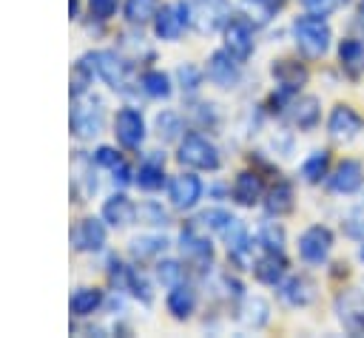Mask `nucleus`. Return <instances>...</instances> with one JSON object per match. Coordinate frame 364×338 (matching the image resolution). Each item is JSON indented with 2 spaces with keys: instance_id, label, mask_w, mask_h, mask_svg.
<instances>
[{
  "instance_id": "obj_1",
  "label": "nucleus",
  "mask_w": 364,
  "mask_h": 338,
  "mask_svg": "<svg viewBox=\"0 0 364 338\" xmlns=\"http://www.w3.org/2000/svg\"><path fill=\"white\" fill-rule=\"evenodd\" d=\"M293 37H296V45H299V51L304 57L318 60V57L327 54L330 40H333V31L324 23V17L307 14V17H296L293 20Z\"/></svg>"
},
{
  "instance_id": "obj_2",
  "label": "nucleus",
  "mask_w": 364,
  "mask_h": 338,
  "mask_svg": "<svg viewBox=\"0 0 364 338\" xmlns=\"http://www.w3.org/2000/svg\"><path fill=\"white\" fill-rule=\"evenodd\" d=\"M179 162L196 170H216L219 168V151L210 139H205L202 133H185L179 142Z\"/></svg>"
},
{
  "instance_id": "obj_3",
  "label": "nucleus",
  "mask_w": 364,
  "mask_h": 338,
  "mask_svg": "<svg viewBox=\"0 0 364 338\" xmlns=\"http://www.w3.org/2000/svg\"><path fill=\"white\" fill-rule=\"evenodd\" d=\"M333 247V233L324 224H313L299 236V256L307 264H321Z\"/></svg>"
},
{
  "instance_id": "obj_4",
  "label": "nucleus",
  "mask_w": 364,
  "mask_h": 338,
  "mask_svg": "<svg viewBox=\"0 0 364 338\" xmlns=\"http://www.w3.org/2000/svg\"><path fill=\"white\" fill-rule=\"evenodd\" d=\"M191 9L185 3H173V6H162L154 14V34L159 40H176L182 34V28L191 23Z\"/></svg>"
},
{
  "instance_id": "obj_5",
  "label": "nucleus",
  "mask_w": 364,
  "mask_h": 338,
  "mask_svg": "<svg viewBox=\"0 0 364 338\" xmlns=\"http://www.w3.org/2000/svg\"><path fill=\"white\" fill-rule=\"evenodd\" d=\"M336 315L347 332L361 335L364 332V293H358V290L341 293L336 298Z\"/></svg>"
},
{
  "instance_id": "obj_6",
  "label": "nucleus",
  "mask_w": 364,
  "mask_h": 338,
  "mask_svg": "<svg viewBox=\"0 0 364 338\" xmlns=\"http://www.w3.org/2000/svg\"><path fill=\"white\" fill-rule=\"evenodd\" d=\"M91 71L97 77H102L111 88H122L125 85V62L117 57V51H94V54H85L82 57Z\"/></svg>"
},
{
  "instance_id": "obj_7",
  "label": "nucleus",
  "mask_w": 364,
  "mask_h": 338,
  "mask_svg": "<svg viewBox=\"0 0 364 338\" xmlns=\"http://www.w3.org/2000/svg\"><path fill=\"white\" fill-rule=\"evenodd\" d=\"M114 133H117V142L122 148H139L142 139H145V122H142V114L134 111V108H122L114 119Z\"/></svg>"
},
{
  "instance_id": "obj_8",
  "label": "nucleus",
  "mask_w": 364,
  "mask_h": 338,
  "mask_svg": "<svg viewBox=\"0 0 364 338\" xmlns=\"http://www.w3.org/2000/svg\"><path fill=\"white\" fill-rule=\"evenodd\" d=\"M208 80L219 88H233L239 82V60L228 48L213 51L208 60Z\"/></svg>"
},
{
  "instance_id": "obj_9",
  "label": "nucleus",
  "mask_w": 364,
  "mask_h": 338,
  "mask_svg": "<svg viewBox=\"0 0 364 338\" xmlns=\"http://www.w3.org/2000/svg\"><path fill=\"white\" fill-rule=\"evenodd\" d=\"M168 196H171V205H173V207L191 210V207L199 202V196H202V182H199V176H193V173H179V176H173L171 185H168Z\"/></svg>"
},
{
  "instance_id": "obj_10",
  "label": "nucleus",
  "mask_w": 364,
  "mask_h": 338,
  "mask_svg": "<svg viewBox=\"0 0 364 338\" xmlns=\"http://www.w3.org/2000/svg\"><path fill=\"white\" fill-rule=\"evenodd\" d=\"M225 48L239 62H245L253 54V28H250L247 20H230L225 26Z\"/></svg>"
},
{
  "instance_id": "obj_11",
  "label": "nucleus",
  "mask_w": 364,
  "mask_h": 338,
  "mask_svg": "<svg viewBox=\"0 0 364 338\" xmlns=\"http://www.w3.org/2000/svg\"><path fill=\"white\" fill-rule=\"evenodd\" d=\"M179 247H182L185 261H191V264L199 267V270L208 267L210 258H213V247H210V241H208L205 236H199L196 227H185V230H182V236H179Z\"/></svg>"
},
{
  "instance_id": "obj_12",
  "label": "nucleus",
  "mask_w": 364,
  "mask_h": 338,
  "mask_svg": "<svg viewBox=\"0 0 364 338\" xmlns=\"http://www.w3.org/2000/svg\"><path fill=\"white\" fill-rule=\"evenodd\" d=\"M102 128V105L94 102V105H74L71 111V133L77 139H91L97 136Z\"/></svg>"
},
{
  "instance_id": "obj_13",
  "label": "nucleus",
  "mask_w": 364,
  "mask_h": 338,
  "mask_svg": "<svg viewBox=\"0 0 364 338\" xmlns=\"http://www.w3.org/2000/svg\"><path fill=\"white\" fill-rule=\"evenodd\" d=\"M330 190L333 193H355L364 185V168L358 159H341L338 168L330 173Z\"/></svg>"
},
{
  "instance_id": "obj_14",
  "label": "nucleus",
  "mask_w": 364,
  "mask_h": 338,
  "mask_svg": "<svg viewBox=\"0 0 364 338\" xmlns=\"http://www.w3.org/2000/svg\"><path fill=\"white\" fill-rule=\"evenodd\" d=\"M71 244L77 250H100L105 244V227L100 219H80L77 227L71 230Z\"/></svg>"
},
{
  "instance_id": "obj_15",
  "label": "nucleus",
  "mask_w": 364,
  "mask_h": 338,
  "mask_svg": "<svg viewBox=\"0 0 364 338\" xmlns=\"http://www.w3.org/2000/svg\"><path fill=\"white\" fill-rule=\"evenodd\" d=\"M327 128H330V136H336V139H353L361 131V116L350 105H336L330 111Z\"/></svg>"
},
{
  "instance_id": "obj_16",
  "label": "nucleus",
  "mask_w": 364,
  "mask_h": 338,
  "mask_svg": "<svg viewBox=\"0 0 364 338\" xmlns=\"http://www.w3.org/2000/svg\"><path fill=\"white\" fill-rule=\"evenodd\" d=\"M290 119H293V125L301 128V131L316 128L318 119H321V102H318L316 97H301V99H296V102L290 105Z\"/></svg>"
},
{
  "instance_id": "obj_17",
  "label": "nucleus",
  "mask_w": 364,
  "mask_h": 338,
  "mask_svg": "<svg viewBox=\"0 0 364 338\" xmlns=\"http://www.w3.org/2000/svg\"><path fill=\"white\" fill-rule=\"evenodd\" d=\"M282 298L290 304V307H307L313 298H316V284L304 276H293L290 281L282 284Z\"/></svg>"
},
{
  "instance_id": "obj_18",
  "label": "nucleus",
  "mask_w": 364,
  "mask_h": 338,
  "mask_svg": "<svg viewBox=\"0 0 364 338\" xmlns=\"http://www.w3.org/2000/svg\"><path fill=\"white\" fill-rule=\"evenodd\" d=\"M134 216H136V207H134V202H131L128 196H122V193L111 196V199L102 205V219H105L108 224H114V227L131 224Z\"/></svg>"
},
{
  "instance_id": "obj_19",
  "label": "nucleus",
  "mask_w": 364,
  "mask_h": 338,
  "mask_svg": "<svg viewBox=\"0 0 364 338\" xmlns=\"http://www.w3.org/2000/svg\"><path fill=\"white\" fill-rule=\"evenodd\" d=\"M262 179H259V173H250V170H242L239 176H236V182H233V199L239 202V205H245V207H253L256 202H259V196H262Z\"/></svg>"
},
{
  "instance_id": "obj_20",
  "label": "nucleus",
  "mask_w": 364,
  "mask_h": 338,
  "mask_svg": "<svg viewBox=\"0 0 364 338\" xmlns=\"http://www.w3.org/2000/svg\"><path fill=\"white\" fill-rule=\"evenodd\" d=\"M165 304H168V312H171L173 318L185 321V318H191V312H193V307H196V295H193V290H191L188 284H176V287H171Z\"/></svg>"
},
{
  "instance_id": "obj_21",
  "label": "nucleus",
  "mask_w": 364,
  "mask_h": 338,
  "mask_svg": "<svg viewBox=\"0 0 364 338\" xmlns=\"http://www.w3.org/2000/svg\"><path fill=\"white\" fill-rule=\"evenodd\" d=\"M253 273L262 284H279L282 276H284V258L282 253L276 250H267V256H262L256 264H253Z\"/></svg>"
},
{
  "instance_id": "obj_22",
  "label": "nucleus",
  "mask_w": 364,
  "mask_h": 338,
  "mask_svg": "<svg viewBox=\"0 0 364 338\" xmlns=\"http://www.w3.org/2000/svg\"><path fill=\"white\" fill-rule=\"evenodd\" d=\"M338 60H341V65H344V71H347L350 77H358L361 68H364V43H361V40H353V37L341 40V45H338Z\"/></svg>"
},
{
  "instance_id": "obj_23",
  "label": "nucleus",
  "mask_w": 364,
  "mask_h": 338,
  "mask_svg": "<svg viewBox=\"0 0 364 338\" xmlns=\"http://www.w3.org/2000/svg\"><path fill=\"white\" fill-rule=\"evenodd\" d=\"M273 77L284 85V88H293V91H299V85L307 80V71L299 65V62H293V60H279V62H273Z\"/></svg>"
},
{
  "instance_id": "obj_24",
  "label": "nucleus",
  "mask_w": 364,
  "mask_h": 338,
  "mask_svg": "<svg viewBox=\"0 0 364 338\" xmlns=\"http://www.w3.org/2000/svg\"><path fill=\"white\" fill-rule=\"evenodd\" d=\"M264 207H267L270 216H284V213H290V210H293V190H290V185L279 182V185L267 193Z\"/></svg>"
},
{
  "instance_id": "obj_25",
  "label": "nucleus",
  "mask_w": 364,
  "mask_h": 338,
  "mask_svg": "<svg viewBox=\"0 0 364 338\" xmlns=\"http://www.w3.org/2000/svg\"><path fill=\"white\" fill-rule=\"evenodd\" d=\"M242 324H247V327H253V329H259L262 324H267V318H270V307H267V301L264 298H247L245 304H242Z\"/></svg>"
},
{
  "instance_id": "obj_26",
  "label": "nucleus",
  "mask_w": 364,
  "mask_h": 338,
  "mask_svg": "<svg viewBox=\"0 0 364 338\" xmlns=\"http://www.w3.org/2000/svg\"><path fill=\"white\" fill-rule=\"evenodd\" d=\"M100 304H102V293L94 290V287H80V290L71 295V312H74V315H91Z\"/></svg>"
},
{
  "instance_id": "obj_27",
  "label": "nucleus",
  "mask_w": 364,
  "mask_h": 338,
  "mask_svg": "<svg viewBox=\"0 0 364 338\" xmlns=\"http://www.w3.org/2000/svg\"><path fill=\"white\" fill-rule=\"evenodd\" d=\"M142 91L154 99H168L171 97V80L162 71H145L142 74Z\"/></svg>"
},
{
  "instance_id": "obj_28",
  "label": "nucleus",
  "mask_w": 364,
  "mask_h": 338,
  "mask_svg": "<svg viewBox=\"0 0 364 338\" xmlns=\"http://www.w3.org/2000/svg\"><path fill=\"white\" fill-rule=\"evenodd\" d=\"M327 165H330V153L327 151H313L301 165V176L307 182H318L321 176H327Z\"/></svg>"
},
{
  "instance_id": "obj_29",
  "label": "nucleus",
  "mask_w": 364,
  "mask_h": 338,
  "mask_svg": "<svg viewBox=\"0 0 364 338\" xmlns=\"http://www.w3.org/2000/svg\"><path fill=\"white\" fill-rule=\"evenodd\" d=\"M159 3L156 0H125V17H128V23H148V20H154V14L159 11L156 9Z\"/></svg>"
},
{
  "instance_id": "obj_30",
  "label": "nucleus",
  "mask_w": 364,
  "mask_h": 338,
  "mask_svg": "<svg viewBox=\"0 0 364 338\" xmlns=\"http://www.w3.org/2000/svg\"><path fill=\"white\" fill-rule=\"evenodd\" d=\"M142 190H159L162 187V182H165V173H162V165H156V162H145V165H139V170H136V179H134Z\"/></svg>"
},
{
  "instance_id": "obj_31",
  "label": "nucleus",
  "mask_w": 364,
  "mask_h": 338,
  "mask_svg": "<svg viewBox=\"0 0 364 338\" xmlns=\"http://www.w3.org/2000/svg\"><path fill=\"white\" fill-rule=\"evenodd\" d=\"M259 244L264 247V250H276V253H282V247H284V230L276 224V222H264L262 227H259Z\"/></svg>"
},
{
  "instance_id": "obj_32",
  "label": "nucleus",
  "mask_w": 364,
  "mask_h": 338,
  "mask_svg": "<svg viewBox=\"0 0 364 338\" xmlns=\"http://www.w3.org/2000/svg\"><path fill=\"white\" fill-rule=\"evenodd\" d=\"M165 244H168V241L159 239V236H139V239L131 241V253H134L136 258H151V256L162 253Z\"/></svg>"
},
{
  "instance_id": "obj_33",
  "label": "nucleus",
  "mask_w": 364,
  "mask_h": 338,
  "mask_svg": "<svg viewBox=\"0 0 364 338\" xmlns=\"http://www.w3.org/2000/svg\"><path fill=\"white\" fill-rule=\"evenodd\" d=\"M179 131H182V119H179V114H173V111H162V114L156 116V133H159L162 139H176Z\"/></svg>"
},
{
  "instance_id": "obj_34",
  "label": "nucleus",
  "mask_w": 364,
  "mask_h": 338,
  "mask_svg": "<svg viewBox=\"0 0 364 338\" xmlns=\"http://www.w3.org/2000/svg\"><path fill=\"white\" fill-rule=\"evenodd\" d=\"M156 276H159V281L165 287L182 284V267H179V261H159L156 264Z\"/></svg>"
},
{
  "instance_id": "obj_35",
  "label": "nucleus",
  "mask_w": 364,
  "mask_h": 338,
  "mask_svg": "<svg viewBox=\"0 0 364 338\" xmlns=\"http://www.w3.org/2000/svg\"><path fill=\"white\" fill-rule=\"evenodd\" d=\"M301 6L316 17H327L338 9V0H301Z\"/></svg>"
},
{
  "instance_id": "obj_36",
  "label": "nucleus",
  "mask_w": 364,
  "mask_h": 338,
  "mask_svg": "<svg viewBox=\"0 0 364 338\" xmlns=\"http://www.w3.org/2000/svg\"><path fill=\"white\" fill-rule=\"evenodd\" d=\"M117 6H119V0H88L91 17H97V20H108L117 11Z\"/></svg>"
},
{
  "instance_id": "obj_37",
  "label": "nucleus",
  "mask_w": 364,
  "mask_h": 338,
  "mask_svg": "<svg viewBox=\"0 0 364 338\" xmlns=\"http://www.w3.org/2000/svg\"><path fill=\"white\" fill-rule=\"evenodd\" d=\"M179 80H182V88L196 91V88H199V82H202V74H199V68H196V65L185 62V65L179 68Z\"/></svg>"
},
{
  "instance_id": "obj_38",
  "label": "nucleus",
  "mask_w": 364,
  "mask_h": 338,
  "mask_svg": "<svg viewBox=\"0 0 364 338\" xmlns=\"http://www.w3.org/2000/svg\"><path fill=\"white\" fill-rule=\"evenodd\" d=\"M97 162L105 165V168H114V165L122 162V156H119L117 151H111V148H100V151H97Z\"/></svg>"
},
{
  "instance_id": "obj_39",
  "label": "nucleus",
  "mask_w": 364,
  "mask_h": 338,
  "mask_svg": "<svg viewBox=\"0 0 364 338\" xmlns=\"http://www.w3.org/2000/svg\"><path fill=\"white\" fill-rule=\"evenodd\" d=\"M361 11H364V0H361Z\"/></svg>"
}]
</instances>
